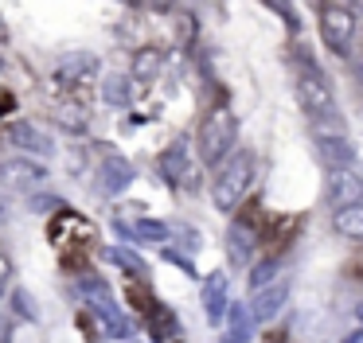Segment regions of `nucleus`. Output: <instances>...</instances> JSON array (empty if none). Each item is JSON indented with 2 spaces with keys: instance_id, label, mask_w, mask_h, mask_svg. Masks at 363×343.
I'll return each mask as SVG.
<instances>
[{
  "instance_id": "obj_1",
  "label": "nucleus",
  "mask_w": 363,
  "mask_h": 343,
  "mask_svg": "<svg viewBox=\"0 0 363 343\" xmlns=\"http://www.w3.org/2000/svg\"><path fill=\"white\" fill-rule=\"evenodd\" d=\"M297 101H301V109H305V113L316 121V129H320V125H328V129H340V125H344V117H340V106H336V98H332L328 78H324L320 70L308 67V55H301Z\"/></svg>"
},
{
  "instance_id": "obj_2",
  "label": "nucleus",
  "mask_w": 363,
  "mask_h": 343,
  "mask_svg": "<svg viewBox=\"0 0 363 343\" xmlns=\"http://www.w3.org/2000/svg\"><path fill=\"white\" fill-rule=\"evenodd\" d=\"M250 184H254V152H235L219 168V176H215V187H211L215 207L235 210L238 203H242V195L250 191Z\"/></svg>"
},
{
  "instance_id": "obj_3",
  "label": "nucleus",
  "mask_w": 363,
  "mask_h": 343,
  "mask_svg": "<svg viewBox=\"0 0 363 343\" xmlns=\"http://www.w3.org/2000/svg\"><path fill=\"white\" fill-rule=\"evenodd\" d=\"M79 293L86 296V304L94 308L98 324H102V332L110 335V339H129L133 335V324L125 320V312L118 308V300H113L110 285L98 277H79Z\"/></svg>"
},
{
  "instance_id": "obj_4",
  "label": "nucleus",
  "mask_w": 363,
  "mask_h": 343,
  "mask_svg": "<svg viewBox=\"0 0 363 343\" xmlns=\"http://www.w3.org/2000/svg\"><path fill=\"white\" fill-rule=\"evenodd\" d=\"M235 137H238V121L227 109H215L203 121V129H199V156H203V164L230 160V156H235L230 152V148H235Z\"/></svg>"
},
{
  "instance_id": "obj_5",
  "label": "nucleus",
  "mask_w": 363,
  "mask_h": 343,
  "mask_svg": "<svg viewBox=\"0 0 363 343\" xmlns=\"http://www.w3.org/2000/svg\"><path fill=\"white\" fill-rule=\"evenodd\" d=\"M48 234H51V242H55L67 257H71L74 249H82V246H90V242H94V226H90L82 215H74V210H63V215L51 218Z\"/></svg>"
},
{
  "instance_id": "obj_6",
  "label": "nucleus",
  "mask_w": 363,
  "mask_h": 343,
  "mask_svg": "<svg viewBox=\"0 0 363 343\" xmlns=\"http://www.w3.org/2000/svg\"><path fill=\"white\" fill-rule=\"evenodd\" d=\"M352 35H355V20L347 8L340 4H324L320 8V39L332 47L336 55H347L352 51Z\"/></svg>"
},
{
  "instance_id": "obj_7",
  "label": "nucleus",
  "mask_w": 363,
  "mask_h": 343,
  "mask_svg": "<svg viewBox=\"0 0 363 343\" xmlns=\"http://www.w3.org/2000/svg\"><path fill=\"white\" fill-rule=\"evenodd\" d=\"M227 249H230V262H235V265H246V262H250V254L258 249V210H254V207L230 223Z\"/></svg>"
},
{
  "instance_id": "obj_8",
  "label": "nucleus",
  "mask_w": 363,
  "mask_h": 343,
  "mask_svg": "<svg viewBox=\"0 0 363 343\" xmlns=\"http://www.w3.org/2000/svg\"><path fill=\"white\" fill-rule=\"evenodd\" d=\"M328 203L336 207V215L347 207H355V203H363V179L347 168H336L328 176Z\"/></svg>"
},
{
  "instance_id": "obj_9",
  "label": "nucleus",
  "mask_w": 363,
  "mask_h": 343,
  "mask_svg": "<svg viewBox=\"0 0 363 343\" xmlns=\"http://www.w3.org/2000/svg\"><path fill=\"white\" fill-rule=\"evenodd\" d=\"M129 184H133V164L118 152L102 156V168H98V187H102V195H121Z\"/></svg>"
},
{
  "instance_id": "obj_10",
  "label": "nucleus",
  "mask_w": 363,
  "mask_h": 343,
  "mask_svg": "<svg viewBox=\"0 0 363 343\" xmlns=\"http://www.w3.org/2000/svg\"><path fill=\"white\" fill-rule=\"evenodd\" d=\"M9 140L16 148H24V156H51L55 152V140H51L48 133H40L35 125H28V121L9 125Z\"/></svg>"
},
{
  "instance_id": "obj_11",
  "label": "nucleus",
  "mask_w": 363,
  "mask_h": 343,
  "mask_svg": "<svg viewBox=\"0 0 363 343\" xmlns=\"http://www.w3.org/2000/svg\"><path fill=\"white\" fill-rule=\"evenodd\" d=\"M160 172H164V179L176 187L191 184V160H188V145H184V140H176V145L160 156Z\"/></svg>"
},
{
  "instance_id": "obj_12",
  "label": "nucleus",
  "mask_w": 363,
  "mask_h": 343,
  "mask_svg": "<svg viewBox=\"0 0 363 343\" xmlns=\"http://www.w3.org/2000/svg\"><path fill=\"white\" fill-rule=\"evenodd\" d=\"M0 179H4L9 187H40L43 179H48V172H43L40 164H32V160H4Z\"/></svg>"
},
{
  "instance_id": "obj_13",
  "label": "nucleus",
  "mask_w": 363,
  "mask_h": 343,
  "mask_svg": "<svg viewBox=\"0 0 363 343\" xmlns=\"http://www.w3.org/2000/svg\"><path fill=\"white\" fill-rule=\"evenodd\" d=\"M285 300H289V285H285V281H274L269 288H258V293L250 296V312L258 320H269V316H277V312H281Z\"/></svg>"
},
{
  "instance_id": "obj_14",
  "label": "nucleus",
  "mask_w": 363,
  "mask_h": 343,
  "mask_svg": "<svg viewBox=\"0 0 363 343\" xmlns=\"http://www.w3.org/2000/svg\"><path fill=\"white\" fill-rule=\"evenodd\" d=\"M203 308H207V320H211V324H219L223 312H230L227 308V277H223V273H211V277L203 281Z\"/></svg>"
},
{
  "instance_id": "obj_15",
  "label": "nucleus",
  "mask_w": 363,
  "mask_h": 343,
  "mask_svg": "<svg viewBox=\"0 0 363 343\" xmlns=\"http://www.w3.org/2000/svg\"><path fill=\"white\" fill-rule=\"evenodd\" d=\"M313 140H316V148H320L324 160H332V164H352L355 148H352V140H347V137H340V133H313Z\"/></svg>"
},
{
  "instance_id": "obj_16",
  "label": "nucleus",
  "mask_w": 363,
  "mask_h": 343,
  "mask_svg": "<svg viewBox=\"0 0 363 343\" xmlns=\"http://www.w3.org/2000/svg\"><path fill=\"white\" fill-rule=\"evenodd\" d=\"M227 320H230V327H227V335H223V343H246V339H250V332H254L250 304H230Z\"/></svg>"
},
{
  "instance_id": "obj_17",
  "label": "nucleus",
  "mask_w": 363,
  "mask_h": 343,
  "mask_svg": "<svg viewBox=\"0 0 363 343\" xmlns=\"http://www.w3.org/2000/svg\"><path fill=\"white\" fill-rule=\"evenodd\" d=\"M94 70H98L94 55H67V59L59 62V78H71V82H82V78H90Z\"/></svg>"
},
{
  "instance_id": "obj_18",
  "label": "nucleus",
  "mask_w": 363,
  "mask_h": 343,
  "mask_svg": "<svg viewBox=\"0 0 363 343\" xmlns=\"http://www.w3.org/2000/svg\"><path fill=\"white\" fill-rule=\"evenodd\" d=\"M336 230L344 234V238H352V242H363V203L340 210V215H336Z\"/></svg>"
},
{
  "instance_id": "obj_19",
  "label": "nucleus",
  "mask_w": 363,
  "mask_h": 343,
  "mask_svg": "<svg viewBox=\"0 0 363 343\" xmlns=\"http://www.w3.org/2000/svg\"><path fill=\"white\" fill-rule=\"evenodd\" d=\"M121 234H133V238H141V242H164L168 238V226L164 223H157V218H137L133 226H118Z\"/></svg>"
},
{
  "instance_id": "obj_20",
  "label": "nucleus",
  "mask_w": 363,
  "mask_h": 343,
  "mask_svg": "<svg viewBox=\"0 0 363 343\" xmlns=\"http://www.w3.org/2000/svg\"><path fill=\"white\" fill-rule=\"evenodd\" d=\"M102 98L110 106H129V78L125 74H110L102 82Z\"/></svg>"
},
{
  "instance_id": "obj_21",
  "label": "nucleus",
  "mask_w": 363,
  "mask_h": 343,
  "mask_svg": "<svg viewBox=\"0 0 363 343\" xmlns=\"http://www.w3.org/2000/svg\"><path fill=\"white\" fill-rule=\"evenodd\" d=\"M157 70H160V51H152V47H145V51H137L133 74L141 78V82H149V78H157Z\"/></svg>"
},
{
  "instance_id": "obj_22",
  "label": "nucleus",
  "mask_w": 363,
  "mask_h": 343,
  "mask_svg": "<svg viewBox=\"0 0 363 343\" xmlns=\"http://www.w3.org/2000/svg\"><path fill=\"white\" fill-rule=\"evenodd\" d=\"M277 273H281V262H277V257H269V262H258V265H254V273H250L254 293H258V288H269V285H274Z\"/></svg>"
},
{
  "instance_id": "obj_23",
  "label": "nucleus",
  "mask_w": 363,
  "mask_h": 343,
  "mask_svg": "<svg viewBox=\"0 0 363 343\" xmlns=\"http://www.w3.org/2000/svg\"><path fill=\"white\" fill-rule=\"evenodd\" d=\"M55 117L63 121V129H67V133H82V129H86V113H82L79 106H59V109H55Z\"/></svg>"
},
{
  "instance_id": "obj_24",
  "label": "nucleus",
  "mask_w": 363,
  "mask_h": 343,
  "mask_svg": "<svg viewBox=\"0 0 363 343\" xmlns=\"http://www.w3.org/2000/svg\"><path fill=\"white\" fill-rule=\"evenodd\" d=\"M110 257L121 265V269H129V273H133V277H145V262H141L137 254H129L125 246H113V249H110Z\"/></svg>"
},
{
  "instance_id": "obj_25",
  "label": "nucleus",
  "mask_w": 363,
  "mask_h": 343,
  "mask_svg": "<svg viewBox=\"0 0 363 343\" xmlns=\"http://www.w3.org/2000/svg\"><path fill=\"white\" fill-rule=\"evenodd\" d=\"M12 308H16V316H24V320H40V308H35L32 293H24V288H12Z\"/></svg>"
},
{
  "instance_id": "obj_26",
  "label": "nucleus",
  "mask_w": 363,
  "mask_h": 343,
  "mask_svg": "<svg viewBox=\"0 0 363 343\" xmlns=\"http://www.w3.org/2000/svg\"><path fill=\"white\" fill-rule=\"evenodd\" d=\"M12 109H16V98H12L9 90H0V117H9Z\"/></svg>"
},
{
  "instance_id": "obj_27",
  "label": "nucleus",
  "mask_w": 363,
  "mask_h": 343,
  "mask_svg": "<svg viewBox=\"0 0 363 343\" xmlns=\"http://www.w3.org/2000/svg\"><path fill=\"white\" fill-rule=\"evenodd\" d=\"M176 234H180V242H184L188 249H196V246H199V234H196V230H188V226H180Z\"/></svg>"
},
{
  "instance_id": "obj_28",
  "label": "nucleus",
  "mask_w": 363,
  "mask_h": 343,
  "mask_svg": "<svg viewBox=\"0 0 363 343\" xmlns=\"http://www.w3.org/2000/svg\"><path fill=\"white\" fill-rule=\"evenodd\" d=\"M12 277V262H9V254L0 249V288H4V281Z\"/></svg>"
},
{
  "instance_id": "obj_29",
  "label": "nucleus",
  "mask_w": 363,
  "mask_h": 343,
  "mask_svg": "<svg viewBox=\"0 0 363 343\" xmlns=\"http://www.w3.org/2000/svg\"><path fill=\"white\" fill-rule=\"evenodd\" d=\"M32 207H35V210H51V207H59V199H48V195H40V199H32Z\"/></svg>"
},
{
  "instance_id": "obj_30",
  "label": "nucleus",
  "mask_w": 363,
  "mask_h": 343,
  "mask_svg": "<svg viewBox=\"0 0 363 343\" xmlns=\"http://www.w3.org/2000/svg\"><path fill=\"white\" fill-rule=\"evenodd\" d=\"M344 343H363V327H359V332H352V335H344Z\"/></svg>"
},
{
  "instance_id": "obj_31",
  "label": "nucleus",
  "mask_w": 363,
  "mask_h": 343,
  "mask_svg": "<svg viewBox=\"0 0 363 343\" xmlns=\"http://www.w3.org/2000/svg\"><path fill=\"white\" fill-rule=\"evenodd\" d=\"M355 74L363 78V55H359V59H355Z\"/></svg>"
},
{
  "instance_id": "obj_32",
  "label": "nucleus",
  "mask_w": 363,
  "mask_h": 343,
  "mask_svg": "<svg viewBox=\"0 0 363 343\" xmlns=\"http://www.w3.org/2000/svg\"><path fill=\"white\" fill-rule=\"evenodd\" d=\"M0 39H9V31H4V20H0Z\"/></svg>"
},
{
  "instance_id": "obj_33",
  "label": "nucleus",
  "mask_w": 363,
  "mask_h": 343,
  "mask_svg": "<svg viewBox=\"0 0 363 343\" xmlns=\"http://www.w3.org/2000/svg\"><path fill=\"white\" fill-rule=\"evenodd\" d=\"M359 320H363V304H359Z\"/></svg>"
},
{
  "instance_id": "obj_34",
  "label": "nucleus",
  "mask_w": 363,
  "mask_h": 343,
  "mask_svg": "<svg viewBox=\"0 0 363 343\" xmlns=\"http://www.w3.org/2000/svg\"><path fill=\"white\" fill-rule=\"evenodd\" d=\"M0 70H4V59H0Z\"/></svg>"
}]
</instances>
